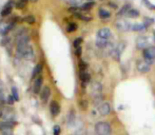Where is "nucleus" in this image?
Instances as JSON below:
<instances>
[{
	"label": "nucleus",
	"instance_id": "5",
	"mask_svg": "<svg viewBox=\"0 0 155 135\" xmlns=\"http://www.w3.org/2000/svg\"><path fill=\"white\" fill-rule=\"evenodd\" d=\"M112 36L111 30L108 28H102V29L98 30L97 32V39H104V40H109Z\"/></svg>",
	"mask_w": 155,
	"mask_h": 135
},
{
	"label": "nucleus",
	"instance_id": "29",
	"mask_svg": "<svg viewBox=\"0 0 155 135\" xmlns=\"http://www.w3.org/2000/svg\"><path fill=\"white\" fill-rule=\"evenodd\" d=\"M25 5H27V3L23 1H20V0H17V2L15 3V6H16V8H18V10H22L23 8H25Z\"/></svg>",
	"mask_w": 155,
	"mask_h": 135
},
{
	"label": "nucleus",
	"instance_id": "15",
	"mask_svg": "<svg viewBox=\"0 0 155 135\" xmlns=\"http://www.w3.org/2000/svg\"><path fill=\"white\" fill-rule=\"evenodd\" d=\"M2 117L4 118V120L6 121H15V113L13 111H11L10 109H6V112H3Z\"/></svg>",
	"mask_w": 155,
	"mask_h": 135
},
{
	"label": "nucleus",
	"instance_id": "31",
	"mask_svg": "<svg viewBox=\"0 0 155 135\" xmlns=\"http://www.w3.org/2000/svg\"><path fill=\"white\" fill-rule=\"evenodd\" d=\"M81 42H82V38L81 37H79V38H76L75 40H74V42H73V45H74V48H78V47H81Z\"/></svg>",
	"mask_w": 155,
	"mask_h": 135
},
{
	"label": "nucleus",
	"instance_id": "28",
	"mask_svg": "<svg viewBox=\"0 0 155 135\" xmlns=\"http://www.w3.org/2000/svg\"><path fill=\"white\" fill-rule=\"evenodd\" d=\"M23 20H25L27 23H29V25H33V23L35 22V17L33 16V15H29V16L25 17Z\"/></svg>",
	"mask_w": 155,
	"mask_h": 135
},
{
	"label": "nucleus",
	"instance_id": "26",
	"mask_svg": "<svg viewBox=\"0 0 155 135\" xmlns=\"http://www.w3.org/2000/svg\"><path fill=\"white\" fill-rule=\"evenodd\" d=\"M77 28H78L77 23L70 22L69 25H68V27H67V31L69 32V33H72V32H75L76 30H77Z\"/></svg>",
	"mask_w": 155,
	"mask_h": 135
},
{
	"label": "nucleus",
	"instance_id": "17",
	"mask_svg": "<svg viewBox=\"0 0 155 135\" xmlns=\"http://www.w3.org/2000/svg\"><path fill=\"white\" fill-rule=\"evenodd\" d=\"M42 70H43V67L41 64H38L36 67L34 68V71H33V74H32V78H38L39 76H41V73H42Z\"/></svg>",
	"mask_w": 155,
	"mask_h": 135
},
{
	"label": "nucleus",
	"instance_id": "39",
	"mask_svg": "<svg viewBox=\"0 0 155 135\" xmlns=\"http://www.w3.org/2000/svg\"><path fill=\"white\" fill-rule=\"evenodd\" d=\"M74 135H87V134H86V132H84V131H81V130H80V131L76 132V133L74 134Z\"/></svg>",
	"mask_w": 155,
	"mask_h": 135
},
{
	"label": "nucleus",
	"instance_id": "27",
	"mask_svg": "<svg viewBox=\"0 0 155 135\" xmlns=\"http://www.w3.org/2000/svg\"><path fill=\"white\" fill-rule=\"evenodd\" d=\"M12 96L14 97L15 101H18L19 100V94H18V89L16 87H13L12 88Z\"/></svg>",
	"mask_w": 155,
	"mask_h": 135
},
{
	"label": "nucleus",
	"instance_id": "3",
	"mask_svg": "<svg viewBox=\"0 0 155 135\" xmlns=\"http://www.w3.org/2000/svg\"><path fill=\"white\" fill-rule=\"evenodd\" d=\"M143 60L148 62V64H152L155 61V47L151 45V47L147 48L143 51Z\"/></svg>",
	"mask_w": 155,
	"mask_h": 135
},
{
	"label": "nucleus",
	"instance_id": "20",
	"mask_svg": "<svg viewBox=\"0 0 155 135\" xmlns=\"http://www.w3.org/2000/svg\"><path fill=\"white\" fill-rule=\"evenodd\" d=\"M23 58L27 60H34L35 59V53H34V50H33L32 47L29 48V50H28L27 53L25 54Z\"/></svg>",
	"mask_w": 155,
	"mask_h": 135
},
{
	"label": "nucleus",
	"instance_id": "1",
	"mask_svg": "<svg viewBox=\"0 0 155 135\" xmlns=\"http://www.w3.org/2000/svg\"><path fill=\"white\" fill-rule=\"evenodd\" d=\"M91 96H92L94 104H102V86L99 82H93L91 84Z\"/></svg>",
	"mask_w": 155,
	"mask_h": 135
},
{
	"label": "nucleus",
	"instance_id": "4",
	"mask_svg": "<svg viewBox=\"0 0 155 135\" xmlns=\"http://www.w3.org/2000/svg\"><path fill=\"white\" fill-rule=\"evenodd\" d=\"M150 43L151 42H150V40H149V37H147V36H140V37H138L136 40L137 48L141 50H145V49H147V48L151 47Z\"/></svg>",
	"mask_w": 155,
	"mask_h": 135
},
{
	"label": "nucleus",
	"instance_id": "44",
	"mask_svg": "<svg viewBox=\"0 0 155 135\" xmlns=\"http://www.w3.org/2000/svg\"><path fill=\"white\" fill-rule=\"evenodd\" d=\"M0 84H1V80H0Z\"/></svg>",
	"mask_w": 155,
	"mask_h": 135
},
{
	"label": "nucleus",
	"instance_id": "32",
	"mask_svg": "<svg viewBox=\"0 0 155 135\" xmlns=\"http://www.w3.org/2000/svg\"><path fill=\"white\" fill-rule=\"evenodd\" d=\"M82 0H67L68 3H70L72 6H78V4L81 3Z\"/></svg>",
	"mask_w": 155,
	"mask_h": 135
},
{
	"label": "nucleus",
	"instance_id": "24",
	"mask_svg": "<svg viewBox=\"0 0 155 135\" xmlns=\"http://www.w3.org/2000/svg\"><path fill=\"white\" fill-rule=\"evenodd\" d=\"M74 16H75L76 18L80 19V20H84V21H90L91 19H92V17H91V16H88V15L82 14L81 12L78 13V14H76V15H74Z\"/></svg>",
	"mask_w": 155,
	"mask_h": 135
},
{
	"label": "nucleus",
	"instance_id": "37",
	"mask_svg": "<svg viewBox=\"0 0 155 135\" xmlns=\"http://www.w3.org/2000/svg\"><path fill=\"white\" fill-rule=\"evenodd\" d=\"M14 101H15V99H14V97H13V96H8V100H6V102H8V104H14Z\"/></svg>",
	"mask_w": 155,
	"mask_h": 135
},
{
	"label": "nucleus",
	"instance_id": "11",
	"mask_svg": "<svg viewBox=\"0 0 155 135\" xmlns=\"http://www.w3.org/2000/svg\"><path fill=\"white\" fill-rule=\"evenodd\" d=\"M50 96H51V89H50L49 87H45L40 92L41 100H42L43 102H48L49 101Z\"/></svg>",
	"mask_w": 155,
	"mask_h": 135
},
{
	"label": "nucleus",
	"instance_id": "30",
	"mask_svg": "<svg viewBox=\"0 0 155 135\" xmlns=\"http://www.w3.org/2000/svg\"><path fill=\"white\" fill-rule=\"evenodd\" d=\"M145 28H147L145 25H137V23H135V25H133L132 29L134 31H140V30H143Z\"/></svg>",
	"mask_w": 155,
	"mask_h": 135
},
{
	"label": "nucleus",
	"instance_id": "10",
	"mask_svg": "<svg viewBox=\"0 0 155 135\" xmlns=\"http://www.w3.org/2000/svg\"><path fill=\"white\" fill-rule=\"evenodd\" d=\"M124 49V43L121 42L120 44H118L117 47H115L114 49H113V51L111 52V54L113 55V57L115 58L116 60L119 59V57H120L121 53H123V50Z\"/></svg>",
	"mask_w": 155,
	"mask_h": 135
},
{
	"label": "nucleus",
	"instance_id": "42",
	"mask_svg": "<svg viewBox=\"0 0 155 135\" xmlns=\"http://www.w3.org/2000/svg\"><path fill=\"white\" fill-rule=\"evenodd\" d=\"M20 1H23V2H25V3H27V2L29 1V0H20Z\"/></svg>",
	"mask_w": 155,
	"mask_h": 135
},
{
	"label": "nucleus",
	"instance_id": "19",
	"mask_svg": "<svg viewBox=\"0 0 155 135\" xmlns=\"http://www.w3.org/2000/svg\"><path fill=\"white\" fill-rule=\"evenodd\" d=\"M67 123H68V125H69L70 127L74 125V123H75V112H74V110H71L69 112V114H68Z\"/></svg>",
	"mask_w": 155,
	"mask_h": 135
},
{
	"label": "nucleus",
	"instance_id": "43",
	"mask_svg": "<svg viewBox=\"0 0 155 135\" xmlns=\"http://www.w3.org/2000/svg\"><path fill=\"white\" fill-rule=\"evenodd\" d=\"M153 37H154V41H155V31H154V33H153Z\"/></svg>",
	"mask_w": 155,
	"mask_h": 135
},
{
	"label": "nucleus",
	"instance_id": "40",
	"mask_svg": "<svg viewBox=\"0 0 155 135\" xmlns=\"http://www.w3.org/2000/svg\"><path fill=\"white\" fill-rule=\"evenodd\" d=\"M2 115H3V111H2L1 109H0V118L2 117Z\"/></svg>",
	"mask_w": 155,
	"mask_h": 135
},
{
	"label": "nucleus",
	"instance_id": "13",
	"mask_svg": "<svg viewBox=\"0 0 155 135\" xmlns=\"http://www.w3.org/2000/svg\"><path fill=\"white\" fill-rule=\"evenodd\" d=\"M16 121H0V131H3V130H12L13 127H15L16 125Z\"/></svg>",
	"mask_w": 155,
	"mask_h": 135
},
{
	"label": "nucleus",
	"instance_id": "35",
	"mask_svg": "<svg viewBox=\"0 0 155 135\" xmlns=\"http://www.w3.org/2000/svg\"><path fill=\"white\" fill-rule=\"evenodd\" d=\"M60 134V127L59 126H55L54 127V135H59Z\"/></svg>",
	"mask_w": 155,
	"mask_h": 135
},
{
	"label": "nucleus",
	"instance_id": "16",
	"mask_svg": "<svg viewBox=\"0 0 155 135\" xmlns=\"http://www.w3.org/2000/svg\"><path fill=\"white\" fill-rule=\"evenodd\" d=\"M79 78H80V80H81L82 84H87L89 81H90L91 76H90V74H89L87 71H80V73H79Z\"/></svg>",
	"mask_w": 155,
	"mask_h": 135
},
{
	"label": "nucleus",
	"instance_id": "34",
	"mask_svg": "<svg viewBox=\"0 0 155 135\" xmlns=\"http://www.w3.org/2000/svg\"><path fill=\"white\" fill-rule=\"evenodd\" d=\"M79 107L82 109V110H87V108H88V102H87V100H80Z\"/></svg>",
	"mask_w": 155,
	"mask_h": 135
},
{
	"label": "nucleus",
	"instance_id": "9",
	"mask_svg": "<svg viewBox=\"0 0 155 135\" xmlns=\"http://www.w3.org/2000/svg\"><path fill=\"white\" fill-rule=\"evenodd\" d=\"M98 112H99L100 115L102 116H106V115L110 114L111 112V107L108 102H102L101 104L98 106Z\"/></svg>",
	"mask_w": 155,
	"mask_h": 135
},
{
	"label": "nucleus",
	"instance_id": "33",
	"mask_svg": "<svg viewBox=\"0 0 155 135\" xmlns=\"http://www.w3.org/2000/svg\"><path fill=\"white\" fill-rule=\"evenodd\" d=\"M79 68H80V71H87V68H88V64H87V62H84V60H80V62H79Z\"/></svg>",
	"mask_w": 155,
	"mask_h": 135
},
{
	"label": "nucleus",
	"instance_id": "22",
	"mask_svg": "<svg viewBox=\"0 0 155 135\" xmlns=\"http://www.w3.org/2000/svg\"><path fill=\"white\" fill-rule=\"evenodd\" d=\"M94 5H95V3H94L93 1H89V2H87V3L81 4V6H80V10H81L82 12H84V11H89V10H91Z\"/></svg>",
	"mask_w": 155,
	"mask_h": 135
},
{
	"label": "nucleus",
	"instance_id": "45",
	"mask_svg": "<svg viewBox=\"0 0 155 135\" xmlns=\"http://www.w3.org/2000/svg\"><path fill=\"white\" fill-rule=\"evenodd\" d=\"M90 1H91V0H90Z\"/></svg>",
	"mask_w": 155,
	"mask_h": 135
},
{
	"label": "nucleus",
	"instance_id": "6",
	"mask_svg": "<svg viewBox=\"0 0 155 135\" xmlns=\"http://www.w3.org/2000/svg\"><path fill=\"white\" fill-rule=\"evenodd\" d=\"M136 68H137V70H138V72H140V73H148V72L151 70V64H148L146 60L143 59L137 62Z\"/></svg>",
	"mask_w": 155,
	"mask_h": 135
},
{
	"label": "nucleus",
	"instance_id": "41",
	"mask_svg": "<svg viewBox=\"0 0 155 135\" xmlns=\"http://www.w3.org/2000/svg\"><path fill=\"white\" fill-rule=\"evenodd\" d=\"M30 1H31V2H37L38 0H30Z\"/></svg>",
	"mask_w": 155,
	"mask_h": 135
},
{
	"label": "nucleus",
	"instance_id": "38",
	"mask_svg": "<svg viewBox=\"0 0 155 135\" xmlns=\"http://www.w3.org/2000/svg\"><path fill=\"white\" fill-rule=\"evenodd\" d=\"M143 2H145V3L147 4L148 6H149V8H151V10H155V5H152V4L150 3L149 1H148V0H143Z\"/></svg>",
	"mask_w": 155,
	"mask_h": 135
},
{
	"label": "nucleus",
	"instance_id": "18",
	"mask_svg": "<svg viewBox=\"0 0 155 135\" xmlns=\"http://www.w3.org/2000/svg\"><path fill=\"white\" fill-rule=\"evenodd\" d=\"M98 16H99L100 19H109L111 17V13L106 8H100L99 11H98Z\"/></svg>",
	"mask_w": 155,
	"mask_h": 135
},
{
	"label": "nucleus",
	"instance_id": "12",
	"mask_svg": "<svg viewBox=\"0 0 155 135\" xmlns=\"http://www.w3.org/2000/svg\"><path fill=\"white\" fill-rule=\"evenodd\" d=\"M50 111H51V114L53 116H57L58 114L60 113V106L57 101L53 100L50 104Z\"/></svg>",
	"mask_w": 155,
	"mask_h": 135
},
{
	"label": "nucleus",
	"instance_id": "23",
	"mask_svg": "<svg viewBox=\"0 0 155 135\" xmlns=\"http://www.w3.org/2000/svg\"><path fill=\"white\" fill-rule=\"evenodd\" d=\"M130 8H130V5H129V4H124L123 8H121V10L117 13V17H121V16H124V14L127 15V13L129 12V10H130Z\"/></svg>",
	"mask_w": 155,
	"mask_h": 135
},
{
	"label": "nucleus",
	"instance_id": "21",
	"mask_svg": "<svg viewBox=\"0 0 155 135\" xmlns=\"http://www.w3.org/2000/svg\"><path fill=\"white\" fill-rule=\"evenodd\" d=\"M110 44L109 40H104V39H97L96 40V45L100 49H104V48H107L108 45Z\"/></svg>",
	"mask_w": 155,
	"mask_h": 135
},
{
	"label": "nucleus",
	"instance_id": "8",
	"mask_svg": "<svg viewBox=\"0 0 155 135\" xmlns=\"http://www.w3.org/2000/svg\"><path fill=\"white\" fill-rule=\"evenodd\" d=\"M43 84V77L42 76H39L38 78H36L34 81V84H33V92L34 94H39L41 92V87H42Z\"/></svg>",
	"mask_w": 155,
	"mask_h": 135
},
{
	"label": "nucleus",
	"instance_id": "36",
	"mask_svg": "<svg viewBox=\"0 0 155 135\" xmlns=\"http://www.w3.org/2000/svg\"><path fill=\"white\" fill-rule=\"evenodd\" d=\"M75 54H76V56H78V57L81 55V47L76 48V49H75Z\"/></svg>",
	"mask_w": 155,
	"mask_h": 135
},
{
	"label": "nucleus",
	"instance_id": "7",
	"mask_svg": "<svg viewBox=\"0 0 155 135\" xmlns=\"http://www.w3.org/2000/svg\"><path fill=\"white\" fill-rule=\"evenodd\" d=\"M115 25H116L117 30L123 31V32L128 31L131 28V25L127 20H124V19H118V20L116 21V23H115Z\"/></svg>",
	"mask_w": 155,
	"mask_h": 135
},
{
	"label": "nucleus",
	"instance_id": "2",
	"mask_svg": "<svg viewBox=\"0 0 155 135\" xmlns=\"http://www.w3.org/2000/svg\"><path fill=\"white\" fill-rule=\"evenodd\" d=\"M95 132L97 135H111L112 130L109 123L106 121H99L95 125Z\"/></svg>",
	"mask_w": 155,
	"mask_h": 135
},
{
	"label": "nucleus",
	"instance_id": "25",
	"mask_svg": "<svg viewBox=\"0 0 155 135\" xmlns=\"http://www.w3.org/2000/svg\"><path fill=\"white\" fill-rule=\"evenodd\" d=\"M138 15H139V12L134 10V8H130L129 12L127 13V16L130 17V18H136V17H138Z\"/></svg>",
	"mask_w": 155,
	"mask_h": 135
},
{
	"label": "nucleus",
	"instance_id": "14",
	"mask_svg": "<svg viewBox=\"0 0 155 135\" xmlns=\"http://www.w3.org/2000/svg\"><path fill=\"white\" fill-rule=\"evenodd\" d=\"M15 4H13L12 2H8V4H5L4 5V8H2V11H1V16L2 17H6V16H8V15L12 13V8H13V6H14Z\"/></svg>",
	"mask_w": 155,
	"mask_h": 135
}]
</instances>
